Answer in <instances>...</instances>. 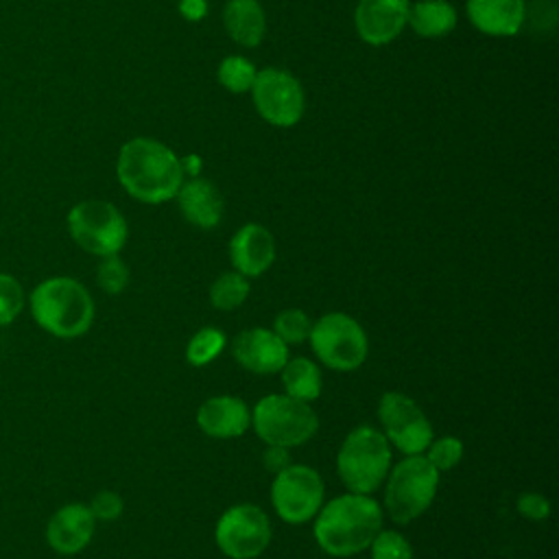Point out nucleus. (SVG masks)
Wrapping results in <instances>:
<instances>
[{
  "label": "nucleus",
  "instance_id": "1",
  "mask_svg": "<svg viewBox=\"0 0 559 559\" xmlns=\"http://www.w3.org/2000/svg\"><path fill=\"white\" fill-rule=\"evenodd\" d=\"M120 186L142 203H164L183 183L181 159L153 138H133L122 144L116 162Z\"/></svg>",
  "mask_w": 559,
  "mask_h": 559
},
{
  "label": "nucleus",
  "instance_id": "2",
  "mask_svg": "<svg viewBox=\"0 0 559 559\" xmlns=\"http://www.w3.org/2000/svg\"><path fill=\"white\" fill-rule=\"evenodd\" d=\"M382 531V507L369 493H343L319 509L314 539L332 557H354Z\"/></svg>",
  "mask_w": 559,
  "mask_h": 559
},
{
  "label": "nucleus",
  "instance_id": "3",
  "mask_svg": "<svg viewBox=\"0 0 559 559\" xmlns=\"http://www.w3.org/2000/svg\"><path fill=\"white\" fill-rule=\"evenodd\" d=\"M26 308L39 330L63 341L83 336L96 314L92 293L68 275H52L35 284L26 295Z\"/></svg>",
  "mask_w": 559,
  "mask_h": 559
},
{
  "label": "nucleus",
  "instance_id": "4",
  "mask_svg": "<svg viewBox=\"0 0 559 559\" xmlns=\"http://www.w3.org/2000/svg\"><path fill=\"white\" fill-rule=\"evenodd\" d=\"M391 467V445L382 430L373 426L354 428L341 443L336 469L343 485L354 493H371L386 478Z\"/></svg>",
  "mask_w": 559,
  "mask_h": 559
},
{
  "label": "nucleus",
  "instance_id": "5",
  "mask_svg": "<svg viewBox=\"0 0 559 559\" xmlns=\"http://www.w3.org/2000/svg\"><path fill=\"white\" fill-rule=\"evenodd\" d=\"M439 485V472L424 454H406L389 474L384 489V509L397 524L419 518L432 502Z\"/></svg>",
  "mask_w": 559,
  "mask_h": 559
},
{
  "label": "nucleus",
  "instance_id": "6",
  "mask_svg": "<svg viewBox=\"0 0 559 559\" xmlns=\"http://www.w3.org/2000/svg\"><path fill=\"white\" fill-rule=\"evenodd\" d=\"M255 435L266 445H301L310 441L319 428L317 413L308 402L295 400L286 393L262 397L251 411Z\"/></svg>",
  "mask_w": 559,
  "mask_h": 559
},
{
  "label": "nucleus",
  "instance_id": "7",
  "mask_svg": "<svg viewBox=\"0 0 559 559\" xmlns=\"http://www.w3.org/2000/svg\"><path fill=\"white\" fill-rule=\"evenodd\" d=\"M68 231L76 247H81L85 253L105 258L124 247L129 227L114 203L85 199L72 205L68 212Z\"/></svg>",
  "mask_w": 559,
  "mask_h": 559
},
{
  "label": "nucleus",
  "instance_id": "8",
  "mask_svg": "<svg viewBox=\"0 0 559 559\" xmlns=\"http://www.w3.org/2000/svg\"><path fill=\"white\" fill-rule=\"evenodd\" d=\"M308 341L317 358L336 371L358 369L369 354L362 325L345 312H328L314 321Z\"/></svg>",
  "mask_w": 559,
  "mask_h": 559
},
{
  "label": "nucleus",
  "instance_id": "9",
  "mask_svg": "<svg viewBox=\"0 0 559 559\" xmlns=\"http://www.w3.org/2000/svg\"><path fill=\"white\" fill-rule=\"evenodd\" d=\"M321 474L308 465H288L277 472L271 485V502L275 513L288 524L312 520L323 504Z\"/></svg>",
  "mask_w": 559,
  "mask_h": 559
},
{
  "label": "nucleus",
  "instance_id": "10",
  "mask_svg": "<svg viewBox=\"0 0 559 559\" xmlns=\"http://www.w3.org/2000/svg\"><path fill=\"white\" fill-rule=\"evenodd\" d=\"M214 539L231 559H255L271 542L269 515L255 504H234L218 518Z\"/></svg>",
  "mask_w": 559,
  "mask_h": 559
},
{
  "label": "nucleus",
  "instance_id": "11",
  "mask_svg": "<svg viewBox=\"0 0 559 559\" xmlns=\"http://www.w3.org/2000/svg\"><path fill=\"white\" fill-rule=\"evenodd\" d=\"M378 419L382 424V435L404 454L426 452L432 437V424L421 411V406L397 391H389L378 402Z\"/></svg>",
  "mask_w": 559,
  "mask_h": 559
},
{
  "label": "nucleus",
  "instance_id": "12",
  "mask_svg": "<svg viewBox=\"0 0 559 559\" xmlns=\"http://www.w3.org/2000/svg\"><path fill=\"white\" fill-rule=\"evenodd\" d=\"M251 94L258 114L273 127H293L304 116L306 98L301 83L286 70H260L251 85Z\"/></svg>",
  "mask_w": 559,
  "mask_h": 559
},
{
  "label": "nucleus",
  "instance_id": "13",
  "mask_svg": "<svg viewBox=\"0 0 559 559\" xmlns=\"http://www.w3.org/2000/svg\"><path fill=\"white\" fill-rule=\"evenodd\" d=\"M96 531V520L87 504L68 502L59 507L46 522L44 537L52 552L61 557L79 555L87 548Z\"/></svg>",
  "mask_w": 559,
  "mask_h": 559
},
{
  "label": "nucleus",
  "instance_id": "14",
  "mask_svg": "<svg viewBox=\"0 0 559 559\" xmlns=\"http://www.w3.org/2000/svg\"><path fill=\"white\" fill-rule=\"evenodd\" d=\"M231 356L234 360L251 373L269 376L277 373L288 356V345L266 328H251L238 332L231 341Z\"/></svg>",
  "mask_w": 559,
  "mask_h": 559
},
{
  "label": "nucleus",
  "instance_id": "15",
  "mask_svg": "<svg viewBox=\"0 0 559 559\" xmlns=\"http://www.w3.org/2000/svg\"><path fill=\"white\" fill-rule=\"evenodd\" d=\"M408 9V0H360L354 15L360 39L371 46L393 41L406 26Z\"/></svg>",
  "mask_w": 559,
  "mask_h": 559
},
{
  "label": "nucleus",
  "instance_id": "16",
  "mask_svg": "<svg viewBox=\"0 0 559 559\" xmlns=\"http://www.w3.org/2000/svg\"><path fill=\"white\" fill-rule=\"evenodd\" d=\"M229 258L234 271L245 277H258L275 260V238L264 225L247 223L231 236Z\"/></svg>",
  "mask_w": 559,
  "mask_h": 559
},
{
  "label": "nucleus",
  "instance_id": "17",
  "mask_svg": "<svg viewBox=\"0 0 559 559\" xmlns=\"http://www.w3.org/2000/svg\"><path fill=\"white\" fill-rule=\"evenodd\" d=\"M199 428L214 439L240 437L251 424V411L236 395H214L197 411Z\"/></svg>",
  "mask_w": 559,
  "mask_h": 559
},
{
  "label": "nucleus",
  "instance_id": "18",
  "mask_svg": "<svg viewBox=\"0 0 559 559\" xmlns=\"http://www.w3.org/2000/svg\"><path fill=\"white\" fill-rule=\"evenodd\" d=\"M177 201L183 218L201 229H212L221 223L223 216V197L218 188L201 177H192L190 181L181 183L177 190Z\"/></svg>",
  "mask_w": 559,
  "mask_h": 559
},
{
  "label": "nucleus",
  "instance_id": "19",
  "mask_svg": "<svg viewBox=\"0 0 559 559\" xmlns=\"http://www.w3.org/2000/svg\"><path fill=\"white\" fill-rule=\"evenodd\" d=\"M469 22L485 35H515L526 15L524 0H467Z\"/></svg>",
  "mask_w": 559,
  "mask_h": 559
},
{
  "label": "nucleus",
  "instance_id": "20",
  "mask_svg": "<svg viewBox=\"0 0 559 559\" xmlns=\"http://www.w3.org/2000/svg\"><path fill=\"white\" fill-rule=\"evenodd\" d=\"M223 24L229 37L240 46H258L266 31L264 9L258 0H227Z\"/></svg>",
  "mask_w": 559,
  "mask_h": 559
},
{
  "label": "nucleus",
  "instance_id": "21",
  "mask_svg": "<svg viewBox=\"0 0 559 559\" xmlns=\"http://www.w3.org/2000/svg\"><path fill=\"white\" fill-rule=\"evenodd\" d=\"M406 24H411L419 37H443L456 26V9L448 0H421L411 4Z\"/></svg>",
  "mask_w": 559,
  "mask_h": 559
},
{
  "label": "nucleus",
  "instance_id": "22",
  "mask_svg": "<svg viewBox=\"0 0 559 559\" xmlns=\"http://www.w3.org/2000/svg\"><path fill=\"white\" fill-rule=\"evenodd\" d=\"M280 371H282V384L286 389V395L301 402H312L321 395L323 378L314 360L304 356L288 358Z\"/></svg>",
  "mask_w": 559,
  "mask_h": 559
},
{
  "label": "nucleus",
  "instance_id": "23",
  "mask_svg": "<svg viewBox=\"0 0 559 559\" xmlns=\"http://www.w3.org/2000/svg\"><path fill=\"white\" fill-rule=\"evenodd\" d=\"M249 295V277L238 271L221 273L210 286V301L216 310H236Z\"/></svg>",
  "mask_w": 559,
  "mask_h": 559
},
{
  "label": "nucleus",
  "instance_id": "24",
  "mask_svg": "<svg viewBox=\"0 0 559 559\" xmlns=\"http://www.w3.org/2000/svg\"><path fill=\"white\" fill-rule=\"evenodd\" d=\"M225 334L216 328H201L186 345V360L192 367L210 365L225 349Z\"/></svg>",
  "mask_w": 559,
  "mask_h": 559
},
{
  "label": "nucleus",
  "instance_id": "25",
  "mask_svg": "<svg viewBox=\"0 0 559 559\" xmlns=\"http://www.w3.org/2000/svg\"><path fill=\"white\" fill-rule=\"evenodd\" d=\"M24 310H26V290L22 282L11 273L0 271V330L15 323Z\"/></svg>",
  "mask_w": 559,
  "mask_h": 559
},
{
  "label": "nucleus",
  "instance_id": "26",
  "mask_svg": "<svg viewBox=\"0 0 559 559\" xmlns=\"http://www.w3.org/2000/svg\"><path fill=\"white\" fill-rule=\"evenodd\" d=\"M255 66L245 59V57H238V55H231V57H225L218 66V81L225 90L234 92V94H242L247 90H251L253 81H255Z\"/></svg>",
  "mask_w": 559,
  "mask_h": 559
},
{
  "label": "nucleus",
  "instance_id": "27",
  "mask_svg": "<svg viewBox=\"0 0 559 559\" xmlns=\"http://www.w3.org/2000/svg\"><path fill=\"white\" fill-rule=\"evenodd\" d=\"M310 330H312V319L299 308H286L273 321V332L286 345H299V343L308 341Z\"/></svg>",
  "mask_w": 559,
  "mask_h": 559
},
{
  "label": "nucleus",
  "instance_id": "28",
  "mask_svg": "<svg viewBox=\"0 0 559 559\" xmlns=\"http://www.w3.org/2000/svg\"><path fill=\"white\" fill-rule=\"evenodd\" d=\"M129 266L118 253L100 258L96 266V284L100 290L107 295H118L129 286Z\"/></svg>",
  "mask_w": 559,
  "mask_h": 559
},
{
  "label": "nucleus",
  "instance_id": "29",
  "mask_svg": "<svg viewBox=\"0 0 559 559\" xmlns=\"http://www.w3.org/2000/svg\"><path fill=\"white\" fill-rule=\"evenodd\" d=\"M426 459L437 472L452 469L463 459V441L456 437H439L432 439L426 448Z\"/></svg>",
  "mask_w": 559,
  "mask_h": 559
},
{
  "label": "nucleus",
  "instance_id": "30",
  "mask_svg": "<svg viewBox=\"0 0 559 559\" xmlns=\"http://www.w3.org/2000/svg\"><path fill=\"white\" fill-rule=\"evenodd\" d=\"M371 559H413V548L397 531H380L369 544Z\"/></svg>",
  "mask_w": 559,
  "mask_h": 559
},
{
  "label": "nucleus",
  "instance_id": "31",
  "mask_svg": "<svg viewBox=\"0 0 559 559\" xmlns=\"http://www.w3.org/2000/svg\"><path fill=\"white\" fill-rule=\"evenodd\" d=\"M87 507L96 522H114L122 513V498L111 489H100L92 496Z\"/></svg>",
  "mask_w": 559,
  "mask_h": 559
},
{
  "label": "nucleus",
  "instance_id": "32",
  "mask_svg": "<svg viewBox=\"0 0 559 559\" xmlns=\"http://www.w3.org/2000/svg\"><path fill=\"white\" fill-rule=\"evenodd\" d=\"M518 511L528 520H546L550 515V504L542 493L528 491L518 498Z\"/></svg>",
  "mask_w": 559,
  "mask_h": 559
},
{
  "label": "nucleus",
  "instance_id": "33",
  "mask_svg": "<svg viewBox=\"0 0 559 559\" xmlns=\"http://www.w3.org/2000/svg\"><path fill=\"white\" fill-rule=\"evenodd\" d=\"M290 448L286 445H269L264 452H262V465L271 472V474H277L282 469H286L290 465Z\"/></svg>",
  "mask_w": 559,
  "mask_h": 559
},
{
  "label": "nucleus",
  "instance_id": "34",
  "mask_svg": "<svg viewBox=\"0 0 559 559\" xmlns=\"http://www.w3.org/2000/svg\"><path fill=\"white\" fill-rule=\"evenodd\" d=\"M179 11L186 20L199 22L207 11V2L205 0H179Z\"/></svg>",
  "mask_w": 559,
  "mask_h": 559
},
{
  "label": "nucleus",
  "instance_id": "35",
  "mask_svg": "<svg viewBox=\"0 0 559 559\" xmlns=\"http://www.w3.org/2000/svg\"><path fill=\"white\" fill-rule=\"evenodd\" d=\"M199 166H201V162H199V157H197V155H190L186 162H181L183 175H186V173H190V175H197V173H199Z\"/></svg>",
  "mask_w": 559,
  "mask_h": 559
}]
</instances>
